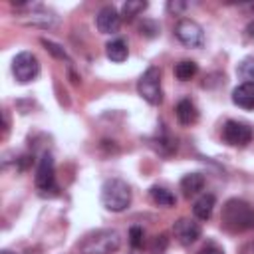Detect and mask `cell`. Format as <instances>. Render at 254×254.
Wrapping results in <instances>:
<instances>
[{"instance_id":"1","label":"cell","mask_w":254,"mask_h":254,"mask_svg":"<svg viewBox=\"0 0 254 254\" xmlns=\"http://www.w3.org/2000/svg\"><path fill=\"white\" fill-rule=\"evenodd\" d=\"M222 226L230 232H246L254 228V206L242 198H230L220 212Z\"/></svg>"},{"instance_id":"2","label":"cell","mask_w":254,"mask_h":254,"mask_svg":"<svg viewBox=\"0 0 254 254\" xmlns=\"http://www.w3.org/2000/svg\"><path fill=\"white\" fill-rule=\"evenodd\" d=\"M121 246V234L113 228H101L79 242V254H113Z\"/></svg>"},{"instance_id":"3","label":"cell","mask_w":254,"mask_h":254,"mask_svg":"<svg viewBox=\"0 0 254 254\" xmlns=\"http://www.w3.org/2000/svg\"><path fill=\"white\" fill-rule=\"evenodd\" d=\"M101 202L111 212H123L131 204V189L123 179H107L101 187Z\"/></svg>"},{"instance_id":"4","label":"cell","mask_w":254,"mask_h":254,"mask_svg":"<svg viewBox=\"0 0 254 254\" xmlns=\"http://www.w3.org/2000/svg\"><path fill=\"white\" fill-rule=\"evenodd\" d=\"M137 91L149 105H161L163 89H161V69L157 65L145 69V73L137 81Z\"/></svg>"},{"instance_id":"5","label":"cell","mask_w":254,"mask_h":254,"mask_svg":"<svg viewBox=\"0 0 254 254\" xmlns=\"http://www.w3.org/2000/svg\"><path fill=\"white\" fill-rule=\"evenodd\" d=\"M18 8H28V12H22L20 14V20L28 26H36V28H44V30H50V28H56L58 26V16L52 12V10H46L42 8L40 4H28V2H18L14 4Z\"/></svg>"},{"instance_id":"6","label":"cell","mask_w":254,"mask_h":254,"mask_svg":"<svg viewBox=\"0 0 254 254\" xmlns=\"http://www.w3.org/2000/svg\"><path fill=\"white\" fill-rule=\"evenodd\" d=\"M12 73L16 81L30 83L40 75V62L32 52H20L12 60Z\"/></svg>"},{"instance_id":"7","label":"cell","mask_w":254,"mask_h":254,"mask_svg":"<svg viewBox=\"0 0 254 254\" xmlns=\"http://www.w3.org/2000/svg\"><path fill=\"white\" fill-rule=\"evenodd\" d=\"M36 189L42 194H56L58 185H56V167H54V157L50 153H44L38 169H36Z\"/></svg>"},{"instance_id":"8","label":"cell","mask_w":254,"mask_h":254,"mask_svg":"<svg viewBox=\"0 0 254 254\" xmlns=\"http://www.w3.org/2000/svg\"><path fill=\"white\" fill-rule=\"evenodd\" d=\"M175 34L179 38L181 44H185L187 48H200L204 44V32L202 26L190 18H183L177 22L175 26Z\"/></svg>"},{"instance_id":"9","label":"cell","mask_w":254,"mask_h":254,"mask_svg":"<svg viewBox=\"0 0 254 254\" xmlns=\"http://www.w3.org/2000/svg\"><path fill=\"white\" fill-rule=\"evenodd\" d=\"M222 141L230 147H246L252 141V129L242 121L228 119L222 127Z\"/></svg>"},{"instance_id":"10","label":"cell","mask_w":254,"mask_h":254,"mask_svg":"<svg viewBox=\"0 0 254 254\" xmlns=\"http://www.w3.org/2000/svg\"><path fill=\"white\" fill-rule=\"evenodd\" d=\"M173 234H175V238H177L179 244L189 246V244H192V242H196V240L200 238V224L194 222V220H190V218H185V216H183V218L175 220V224H173Z\"/></svg>"},{"instance_id":"11","label":"cell","mask_w":254,"mask_h":254,"mask_svg":"<svg viewBox=\"0 0 254 254\" xmlns=\"http://www.w3.org/2000/svg\"><path fill=\"white\" fill-rule=\"evenodd\" d=\"M95 26L101 34H115L121 26V14L113 6H103L95 16Z\"/></svg>"},{"instance_id":"12","label":"cell","mask_w":254,"mask_h":254,"mask_svg":"<svg viewBox=\"0 0 254 254\" xmlns=\"http://www.w3.org/2000/svg\"><path fill=\"white\" fill-rule=\"evenodd\" d=\"M232 103L242 109H254V83L242 81L232 89Z\"/></svg>"},{"instance_id":"13","label":"cell","mask_w":254,"mask_h":254,"mask_svg":"<svg viewBox=\"0 0 254 254\" xmlns=\"http://www.w3.org/2000/svg\"><path fill=\"white\" fill-rule=\"evenodd\" d=\"M175 115H177V121L185 127L194 125L198 121V109L190 99H181L175 107Z\"/></svg>"},{"instance_id":"14","label":"cell","mask_w":254,"mask_h":254,"mask_svg":"<svg viewBox=\"0 0 254 254\" xmlns=\"http://www.w3.org/2000/svg\"><path fill=\"white\" fill-rule=\"evenodd\" d=\"M214 204H216L214 194L204 192V194H200V196L194 200L192 212H194V216H196L198 220H208L210 214H212V210H214Z\"/></svg>"},{"instance_id":"15","label":"cell","mask_w":254,"mask_h":254,"mask_svg":"<svg viewBox=\"0 0 254 254\" xmlns=\"http://www.w3.org/2000/svg\"><path fill=\"white\" fill-rule=\"evenodd\" d=\"M204 187V177L200 173H189L181 179V190L185 196H194L202 190Z\"/></svg>"},{"instance_id":"16","label":"cell","mask_w":254,"mask_h":254,"mask_svg":"<svg viewBox=\"0 0 254 254\" xmlns=\"http://www.w3.org/2000/svg\"><path fill=\"white\" fill-rule=\"evenodd\" d=\"M105 54H107V58H109L111 62H115V64L125 62V60H127V54H129L127 42L121 40V38H115V40L107 42V46H105Z\"/></svg>"},{"instance_id":"17","label":"cell","mask_w":254,"mask_h":254,"mask_svg":"<svg viewBox=\"0 0 254 254\" xmlns=\"http://www.w3.org/2000/svg\"><path fill=\"white\" fill-rule=\"evenodd\" d=\"M147 2L145 0H127L123 6H121V20H133L135 16L143 14L147 10Z\"/></svg>"},{"instance_id":"18","label":"cell","mask_w":254,"mask_h":254,"mask_svg":"<svg viewBox=\"0 0 254 254\" xmlns=\"http://www.w3.org/2000/svg\"><path fill=\"white\" fill-rule=\"evenodd\" d=\"M149 194H151V200L159 206H175V202H177L175 194L163 187H151Z\"/></svg>"},{"instance_id":"19","label":"cell","mask_w":254,"mask_h":254,"mask_svg":"<svg viewBox=\"0 0 254 254\" xmlns=\"http://www.w3.org/2000/svg\"><path fill=\"white\" fill-rule=\"evenodd\" d=\"M196 71H198V65H196L194 62H190V60H183V62H179V64L175 65V75H177V79H181V81L192 79V77L196 75Z\"/></svg>"},{"instance_id":"20","label":"cell","mask_w":254,"mask_h":254,"mask_svg":"<svg viewBox=\"0 0 254 254\" xmlns=\"http://www.w3.org/2000/svg\"><path fill=\"white\" fill-rule=\"evenodd\" d=\"M236 73L240 79L248 81V83H254V58H244L238 67H236Z\"/></svg>"},{"instance_id":"21","label":"cell","mask_w":254,"mask_h":254,"mask_svg":"<svg viewBox=\"0 0 254 254\" xmlns=\"http://www.w3.org/2000/svg\"><path fill=\"white\" fill-rule=\"evenodd\" d=\"M139 32L145 36V38H155L159 34V24L155 20H149V18H143V22L139 24Z\"/></svg>"},{"instance_id":"22","label":"cell","mask_w":254,"mask_h":254,"mask_svg":"<svg viewBox=\"0 0 254 254\" xmlns=\"http://www.w3.org/2000/svg\"><path fill=\"white\" fill-rule=\"evenodd\" d=\"M129 242H131L133 248L143 246V228L141 226H131L129 228Z\"/></svg>"},{"instance_id":"23","label":"cell","mask_w":254,"mask_h":254,"mask_svg":"<svg viewBox=\"0 0 254 254\" xmlns=\"http://www.w3.org/2000/svg\"><path fill=\"white\" fill-rule=\"evenodd\" d=\"M42 46H46V50H48L50 54H54L56 58H60V60H67V56H65V52H64V48H60L58 44H54V42H50V40H46V38H42Z\"/></svg>"},{"instance_id":"24","label":"cell","mask_w":254,"mask_h":254,"mask_svg":"<svg viewBox=\"0 0 254 254\" xmlns=\"http://www.w3.org/2000/svg\"><path fill=\"white\" fill-rule=\"evenodd\" d=\"M198 254H224V250H222L218 244L208 242L206 246H202V248H200V252H198Z\"/></svg>"},{"instance_id":"25","label":"cell","mask_w":254,"mask_h":254,"mask_svg":"<svg viewBox=\"0 0 254 254\" xmlns=\"http://www.w3.org/2000/svg\"><path fill=\"white\" fill-rule=\"evenodd\" d=\"M185 8H187L185 2H169V4H167V10H169L171 14H181Z\"/></svg>"},{"instance_id":"26","label":"cell","mask_w":254,"mask_h":254,"mask_svg":"<svg viewBox=\"0 0 254 254\" xmlns=\"http://www.w3.org/2000/svg\"><path fill=\"white\" fill-rule=\"evenodd\" d=\"M246 32H248V36H250V38H254V20L246 26Z\"/></svg>"},{"instance_id":"27","label":"cell","mask_w":254,"mask_h":254,"mask_svg":"<svg viewBox=\"0 0 254 254\" xmlns=\"http://www.w3.org/2000/svg\"><path fill=\"white\" fill-rule=\"evenodd\" d=\"M0 254H14V252H10V250H2Z\"/></svg>"}]
</instances>
